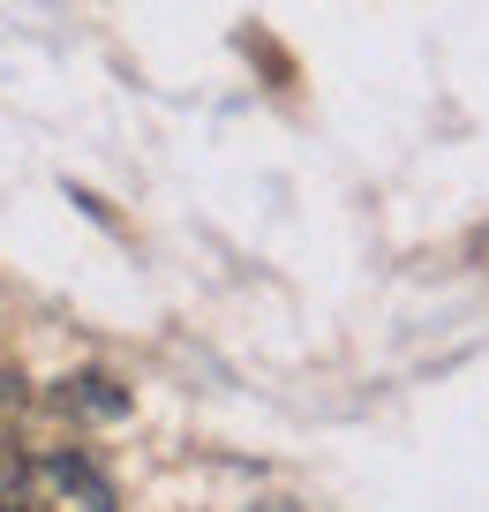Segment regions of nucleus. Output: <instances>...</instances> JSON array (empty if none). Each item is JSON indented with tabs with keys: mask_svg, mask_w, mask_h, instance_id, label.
Returning a JSON list of instances; mask_svg holds the SVG:
<instances>
[{
	"mask_svg": "<svg viewBox=\"0 0 489 512\" xmlns=\"http://www.w3.org/2000/svg\"><path fill=\"white\" fill-rule=\"evenodd\" d=\"M0 512H121V497L83 452H31L0 475Z\"/></svg>",
	"mask_w": 489,
	"mask_h": 512,
	"instance_id": "1",
	"label": "nucleus"
},
{
	"mask_svg": "<svg viewBox=\"0 0 489 512\" xmlns=\"http://www.w3.org/2000/svg\"><path fill=\"white\" fill-rule=\"evenodd\" d=\"M16 407H23V384L8 377V369H0V430H8V422H16Z\"/></svg>",
	"mask_w": 489,
	"mask_h": 512,
	"instance_id": "2",
	"label": "nucleus"
}]
</instances>
